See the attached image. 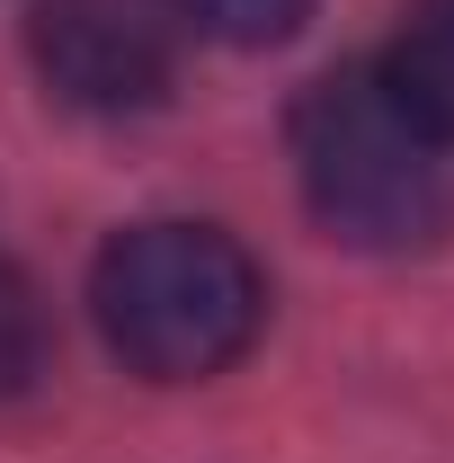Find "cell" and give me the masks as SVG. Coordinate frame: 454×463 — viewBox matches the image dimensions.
I'll list each match as a JSON object with an SVG mask.
<instances>
[{"mask_svg":"<svg viewBox=\"0 0 454 463\" xmlns=\"http://www.w3.org/2000/svg\"><path fill=\"white\" fill-rule=\"evenodd\" d=\"M90 312L134 374L205 383L250 356L259 321H268V277L214 223H134L99 250Z\"/></svg>","mask_w":454,"mask_h":463,"instance_id":"obj_1","label":"cell"},{"mask_svg":"<svg viewBox=\"0 0 454 463\" xmlns=\"http://www.w3.org/2000/svg\"><path fill=\"white\" fill-rule=\"evenodd\" d=\"M285 143H294V178H303L312 223L347 250L393 259V250H428L454 223L446 143H428L374 71H321L294 99Z\"/></svg>","mask_w":454,"mask_h":463,"instance_id":"obj_2","label":"cell"},{"mask_svg":"<svg viewBox=\"0 0 454 463\" xmlns=\"http://www.w3.org/2000/svg\"><path fill=\"white\" fill-rule=\"evenodd\" d=\"M36 62L71 108H152L170 90L161 0H36Z\"/></svg>","mask_w":454,"mask_h":463,"instance_id":"obj_3","label":"cell"},{"mask_svg":"<svg viewBox=\"0 0 454 463\" xmlns=\"http://www.w3.org/2000/svg\"><path fill=\"white\" fill-rule=\"evenodd\" d=\"M374 80L393 90V108L428 134V143H454V0H410L393 54L374 62Z\"/></svg>","mask_w":454,"mask_h":463,"instance_id":"obj_4","label":"cell"},{"mask_svg":"<svg viewBox=\"0 0 454 463\" xmlns=\"http://www.w3.org/2000/svg\"><path fill=\"white\" fill-rule=\"evenodd\" d=\"M36 374H45V303H36V286L0 259V402L27 392Z\"/></svg>","mask_w":454,"mask_h":463,"instance_id":"obj_5","label":"cell"},{"mask_svg":"<svg viewBox=\"0 0 454 463\" xmlns=\"http://www.w3.org/2000/svg\"><path fill=\"white\" fill-rule=\"evenodd\" d=\"M178 18H196L223 45H285L312 18V0H178Z\"/></svg>","mask_w":454,"mask_h":463,"instance_id":"obj_6","label":"cell"}]
</instances>
